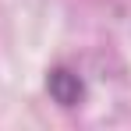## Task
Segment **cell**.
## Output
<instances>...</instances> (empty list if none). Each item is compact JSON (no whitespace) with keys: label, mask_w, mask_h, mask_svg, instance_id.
I'll use <instances>...</instances> for the list:
<instances>
[{"label":"cell","mask_w":131,"mask_h":131,"mask_svg":"<svg viewBox=\"0 0 131 131\" xmlns=\"http://www.w3.org/2000/svg\"><path fill=\"white\" fill-rule=\"evenodd\" d=\"M46 92H50V99L57 103V106H78L82 99H85V85H82V78L71 71V67H53L50 74H46Z\"/></svg>","instance_id":"cell-1"}]
</instances>
